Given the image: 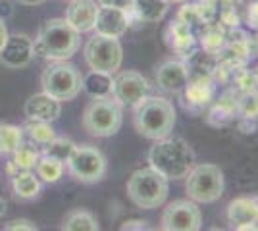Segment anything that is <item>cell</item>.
Instances as JSON below:
<instances>
[{
    "mask_svg": "<svg viewBox=\"0 0 258 231\" xmlns=\"http://www.w3.org/2000/svg\"><path fill=\"white\" fill-rule=\"evenodd\" d=\"M147 162L152 170L166 177L168 181L185 179L197 162L193 146L181 137H164L154 141L147 154Z\"/></svg>",
    "mask_w": 258,
    "mask_h": 231,
    "instance_id": "1",
    "label": "cell"
},
{
    "mask_svg": "<svg viewBox=\"0 0 258 231\" xmlns=\"http://www.w3.org/2000/svg\"><path fill=\"white\" fill-rule=\"evenodd\" d=\"M175 106L164 97L147 95L133 106V127L141 137L158 141L172 135L175 127Z\"/></svg>",
    "mask_w": 258,
    "mask_h": 231,
    "instance_id": "2",
    "label": "cell"
},
{
    "mask_svg": "<svg viewBox=\"0 0 258 231\" xmlns=\"http://www.w3.org/2000/svg\"><path fill=\"white\" fill-rule=\"evenodd\" d=\"M79 33L66 22L64 18H52L39 27L37 39L33 41L35 56H41L48 62L70 60L79 50Z\"/></svg>",
    "mask_w": 258,
    "mask_h": 231,
    "instance_id": "3",
    "label": "cell"
},
{
    "mask_svg": "<svg viewBox=\"0 0 258 231\" xmlns=\"http://www.w3.org/2000/svg\"><path fill=\"white\" fill-rule=\"evenodd\" d=\"M168 193L170 181L151 166L135 170L127 179V197L141 210L160 208L168 200Z\"/></svg>",
    "mask_w": 258,
    "mask_h": 231,
    "instance_id": "4",
    "label": "cell"
},
{
    "mask_svg": "<svg viewBox=\"0 0 258 231\" xmlns=\"http://www.w3.org/2000/svg\"><path fill=\"white\" fill-rule=\"evenodd\" d=\"M81 125L91 137H114L123 125V106L114 97L93 99L83 110Z\"/></svg>",
    "mask_w": 258,
    "mask_h": 231,
    "instance_id": "5",
    "label": "cell"
},
{
    "mask_svg": "<svg viewBox=\"0 0 258 231\" xmlns=\"http://www.w3.org/2000/svg\"><path fill=\"white\" fill-rule=\"evenodd\" d=\"M226 191V177L220 166L216 164H195L185 176V193L197 204H212L220 200Z\"/></svg>",
    "mask_w": 258,
    "mask_h": 231,
    "instance_id": "6",
    "label": "cell"
},
{
    "mask_svg": "<svg viewBox=\"0 0 258 231\" xmlns=\"http://www.w3.org/2000/svg\"><path fill=\"white\" fill-rule=\"evenodd\" d=\"M41 85L46 95L60 102L74 100L83 91V75L68 60L50 62L41 75Z\"/></svg>",
    "mask_w": 258,
    "mask_h": 231,
    "instance_id": "7",
    "label": "cell"
},
{
    "mask_svg": "<svg viewBox=\"0 0 258 231\" xmlns=\"http://www.w3.org/2000/svg\"><path fill=\"white\" fill-rule=\"evenodd\" d=\"M68 174L79 183H98L106 177L108 160L104 152L93 144H76L66 158Z\"/></svg>",
    "mask_w": 258,
    "mask_h": 231,
    "instance_id": "8",
    "label": "cell"
},
{
    "mask_svg": "<svg viewBox=\"0 0 258 231\" xmlns=\"http://www.w3.org/2000/svg\"><path fill=\"white\" fill-rule=\"evenodd\" d=\"M83 58L91 69L114 75L123 64V48L116 37L95 33L85 43Z\"/></svg>",
    "mask_w": 258,
    "mask_h": 231,
    "instance_id": "9",
    "label": "cell"
},
{
    "mask_svg": "<svg viewBox=\"0 0 258 231\" xmlns=\"http://www.w3.org/2000/svg\"><path fill=\"white\" fill-rule=\"evenodd\" d=\"M160 227L166 231H199L203 227V212L191 198H179L166 204Z\"/></svg>",
    "mask_w": 258,
    "mask_h": 231,
    "instance_id": "10",
    "label": "cell"
},
{
    "mask_svg": "<svg viewBox=\"0 0 258 231\" xmlns=\"http://www.w3.org/2000/svg\"><path fill=\"white\" fill-rule=\"evenodd\" d=\"M151 91L147 77L139 71H118L112 79V97L118 100L121 106L133 108L139 100H143Z\"/></svg>",
    "mask_w": 258,
    "mask_h": 231,
    "instance_id": "11",
    "label": "cell"
},
{
    "mask_svg": "<svg viewBox=\"0 0 258 231\" xmlns=\"http://www.w3.org/2000/svg\"><path fill=\"white\" fill-rule=\"evenodd\" d=\"M189 79H191V73H189L187 62L183 58H170L154 69L156 87L168 95H179L185 89V85L189 83Z\"/></svg>",
    "mask_w": 258,
    "mask_h": 231,
    "instance_id": "12",
    "label": "cell"
},
{
    "mask_svg": "<svg viewBox=\"0 0 258 231\" xmlns=\"http://www.w3.org/2000/svg\"><path fill=\"white\" fill-rule=\"evenodd\" d=\"M216 87L218 85L212 77H191L185 89L179 93L185 110L193 112V114L205 112L214 100Z\"/></svg>",
    "mask_w": 258,
    "mask_h": 231,
    "instance_id": "13",
    "label": "cell"
},
{
    "mask_svg": "<svg viewBox=\"0 0 258 231\" xmlns=\"http://www.w3.org/2000/svg\"><path fill=\"white\" fill-rule=\"evenodd\" d=\"M35 58L33 50V39L23 33L8 35V41L0 50V62L8 69H22L29 66Z\"/></svg>",
    "mask_w": 258,
    "mask_h": 231,
    "instance_id": "14",
    "label": "cell"
},
{
    "mask_svg": "<svg viewBox=\"0 0 258 231\" xmlns=\"http://www.w3.org/2000/svg\"><path fill=\"white\" fill-rule=\"evenodd\" d=\"M133 23L131 12L121 10V8H112V6H100L98 4L97 22H95V33L106 35V37H116L127 33V29Z\"/></svg>",
    "mask_w": 258,
    "mask_h": 231,
    "instance_id": "15",
    "label": "cell"
},
{
    "mask_svg": "<svg viewBox=\"0 0 258 231\" xmlns=\"http://www.w3.org/2000/svg\"><path fill=\"white\" fill-rule=\"evenodd\" d=\"M233 229H258V197H237L226 210Z\"/></svg>",
    "mask_w": 258,
    "mask_h": 231,
    "instance_id": "16",
    "label": "cell"
},
{
    "mask_svg": "<svg viewBox=\"0 0 258 231\" xmlns=\"http://www.w3.org/2000/svg\"><path fill=\"white\" fill-rule=\"evenodd\" d=\"M164 41L168 44V48L172 52H175L179 58H183V60L187 56H191L199 48V41H197L195 31L187 23H183L177 18L168 23L166 33H164Z\"/></svg>",
    "mask_w": 258,
    "mask_h": 231,
    "instance_id": "17",
    "label": "cell"
},
{
    "mask_svg": "<svg viewBox=\"0 0 258 231\" xmlns=\"http://www.w3.org/2000/svg\"><path fill=\"white\" fill-rule=\"evenodd\" d=\"M237 100L239 95L231 87H226L224 93H220L218 97L208 106V114H206V123L214 125V127H224L227 123L239 118V110H237Z\"/></svg>",
    "mask_w": 258,
    "mask_h": 231,
    "instance_id": "18",
    "label": "cell"
},
{
    "mask_svg": "<svg viewBox=\"0 0 258 231\" xmlns=\"http://www.w3.org/2000/svg\"><path fill=\"white\" fill-rule=\"evenodd\" d=\"M62 114V102L46 93H35L25 100L23 116L27 120H41V121H56Z\"/></svg>",
    "mask_w": 258,
    "mask_h": 231,
    "instance_id": "19",
    "label": "cell"
},
{
    "mask_svg": "<svg viewBox=\"0 0 258 231\" xmlns=\"http://www.w3.org/2000/svg\"><path fill=\"white\" fill-rule=\"evenodd\" d=\"M98 4L95 0H70L66 8V22L70 23L77 33H89L95 29Z\"/></svg>",
    "mask_w": 258,
    "mask_h": 231,
    "instance_id": "20",
    "label": "cell"
},
{
    "mask_svg": "<svg viewBox=\"0 0 258 231\" xmlns=\"http://www.w3.org/2000/svg\"><path fill=\"white\" fill-rule=\"evenodd\" d=\"M168 8H170L168 0H133L129 12H131L133 22L158 23L164 20Z\"/></svg>",
    "mask_w": 258,
    "mask_h": 231,
    "instance_id": "21",
    "label": "cell"
},
{
    "mask_svg": "<svg viewBox=\"0 0 258 231\" xmlns=\"http://www.w3.org/2000/svg\"><path fill=\"white\" fill-rule=\"evenodd\" d=\"M12 191L20 200H33L41 193V179L31 170L20 172L12 177Z\"/></svg>",
    "mask_w": 258,
    "mask_h": 231,
    "instance_id": "22",
    "label": "cell"
},
{
    "mask_svg": "<svg viewBox=\"0 0 258 231\" xmlns=\"http://www.w3.org/2000/svg\"><path fill=\"white\" fill-rule=\"evenodd\" d=\"M197 41H199L201 50L218 56V52L224 48V44L227 41V29L224 25H220V23H210V25H206L205 29L199 33Z\"/></svg>",
    "mask_w": 258,
    "mask_h": 231,
    "instance_id": "23",
    "label": "cell"
},
{
    "mask_svg": "<svg viewBox=\"0 0 258 231\" xmlns=\"http://www.w3.org/2000/svg\"><path fill=\"white\" fill-rule=\"evenodd\" d=\"M60 229L64 231H98L100 223H98L97 216L89 210L76 208L66 214V218L62 220Z\"/></svg>",
    "mask_w": 258,
    "mask_h": 231,
    "instance_id": "24",
    "label": "cell"
},
{
    "mask_svg": "<svg viewBox=\"0 0 258 231\" xmlns=\"http://www.w3.org/2000/svg\"><path fill=\"white\" fill-rule=\"evenodd\" d=\"M185 62L191 77H214V71L218 67V56L197 48L193 54L185 58Z\"/></svg>",
    "mask_w": 258,
    "mask_h": 231,
    "instance_id": "25",
    "label": "cell"
},
{
    "mask_svg": "<svg viewBox=\"0 0 258 231\" xmlns=\"http://www.w3.org/2000/svg\"><path fill=\"white\" fill-rule=\"evenodd\" d=\"M112 79H114V77L110 75V73L91 69V71L83 77V91H85L91 99L112 97Z\"/></svg>",
    "mask_w": 258,
    "mask_h": 231,
    "instance_id": "26",
    "label": "cell"
},
{
    "mask_svg": "<svg viewBox=\"0 0 258 231\" xmlns=\"http://www.w3.org/2000/svg\"><path fill=\"white\" fill-rule=\"evenodd\" d=\"M64 170H66L64 160L56 158L52 154H44V152H41L39 160H37V166H35V174L44 183H56L60 177L64 176Z\"/></svg>",
    "mask_w": 258,
    "mask_h": 231,
    "instance_id": "27",
    "label": "cell"
},
{
    "mask_svg": "<svg viewBox=\"0 0 258 231\" xmlns=\"http://www.w3.org/2000/svg\"><path fill=\"white\" fill-rule=\"evenodd\" d=\"M245 6H247L245 0H222L218 23L224 25L226 29H235V27H239L243 23Z\"/></svg>",
    "mask_w": 258,
    "mask_h": 231,
    "instance_id": "28",
    "label": "cell"
},
{
    "mask_svg": "<svg viewBox=\"0 0 258 231\" xmlns=\"http://www.w3.org/2000/svg\"><path fill=\"white\" fill-rule=\"evenodd\" d=\"M235 91L237 95H243V93H250V91H258V71L256 69H248L247 66L239 67L233 71L229 85Z\"/></svg>",
    "mask_w": 258,
    "mask_h": 231,
    "instance_id": "29",
    "label": "cell"
},
{
    "mask_svg": "<svg viewBox=\"0 0 258 231\" xmlns=\"http://www.w3.org/2000/svg\"><path fill=\"white\" fill-rule=\"evenodd\" d=\"M22 129L27 133V135H29V139H31L33 143L39 144V146H44V144H48L54 139V137H56V131H54L52 125H50V121L27 120Z\"/></svg>",
    "mask_w": 258,
    "mask_h": 231,
    "instance_id": "30",
    "label": "cell"
},
{
    "mask_svg": "<svg viewBox=\"0 0 258 231\" xmlns=\"http://www.w3.org/2000/svg\"><path fill=\"white\" fill-rule=\"evenodd\" d=\"M23 143V129L12 123H0V156L12 154Z\"/></svg>",
    "mask_w": 258,
    "mask_h": 231,
    "instance_id": "31",
    "label": "cell"
},
{
    "mask_svg": "<svg viewBox=\"0 0 258 231\" xmlns=\"http://www.w3.org/2000/svg\"><path fill=\"white\" fill-rule=\"evenodd\" d=\"M10 162L18 170H22V172H25V170H35V166H37V160H39V156H41V152L35 148V146H31V144H20L14 152L10 154Z\"/></svg>",
    "mask_w": 258,
    "mask_h": 231,
    "instance_id": "32",
    "label": "cell"
},
{
    "mask_svg": "<svg viewBox=\"0 0 258 231\" xmlns=\"http://www.w3.org/2000/svg\"><path fill=\"white\" fill-rule=\"evenodd\" d=\"M177 20H181L183 23H187L195 31L197 37H199V33L206 27V23H205V20H203V16H201V10H199L197 2H191V0H189V2H183V6L179 8V12H177Z\"/></svg>",
    "mask_w": 258,
    "mask_h": 231,
    "instance_id": "33",
    "label": "cell"
},
{
    "mask_svg": "<svg viewBox=\"0 0 258 231\" xmlns=\"http://www.w3.org/2000/svg\"><path fill=\"white\" fill-rule=\"evenodd\" d=\"M237 110L241 120L258 121V91L243 93L237 100Z\"/></svg>",
    "mask_w": 258,
    "mask_h": 231,
    "instance_id": "34",
    "label": "cell"
},
{
    "mask_svg": "<svg viewBox=\"0 0 258 231\" xmlns=\"http://www.w3.org/2000/svg\"><path fill=\"white\" fill-rule=\"evenodd\" d=\"M74 146H76V143H74L72 139H66V137H54L50 143L43 146V152L52 154V156H56V158H60V160H64L66 162V158H68L70 152L74 150Z\"/></svg>",
    "mask_w": 258,
    "mask_h": 231,
    "instance_id": "35",
    "label": "cell"
},
{
    "mask_svg": "<svg viewBox=\"0 0 258 231\" xmlns=\"http://www.w3.org/2000/svg\"><path fill=\"white\" fill-rule=\"evenodd\" d=\"M220 4L222 0H197V6L201 10V16L205 20L206 25L210 23H218V18H220Z\"/></svg>",
    "mask_w": 258,
    "mask_h": 231,
    "instance_id": "36",
    "label": "cell"
},
{
    "mask_svg": "<svg viewBox=\"0 0 258 231\" xmlns=\"http://www.w3.org/2000/svg\"><path fill=\"white\" fill-rule=\"evenodd\" d=\"M243 23H247L248 29L258 31V0H252L245 6V16H243Z\"/></svg>",
    "mask_w": 258,
    "mask_h": 231,
    "instance_id": "37",
    "label": "cell"
},
{
    "mask_svg": "<svg viewBox=\"0 0 258 231\" xmlns=\"http://www.w3.org/2000/svg\"><path fill=\"white\" fill-rule=\"evenodd\" d=\"M6 231H37L39 227L31 220H12L4 223Z\"/></svg>",
    "mask_w": 258,
    "mask_h": 231,
    "instance_id": "38",
    "label": "cell"
},
{
    "mask_svg": "<svg viewBox=\"0 0 258 231\" xmlns=\"http://www.w3.org/2000/svg\"><path fill=\"white\" fill-rule=\"evenodd\" d=\"M100 6H112V8H121V10H129L133 0H98Z\"/></svg>",
    "mask_w": 258,
    "mask_h": 231,
    "instance_id": "39",
    "label": "cell"
},
{
    "mask_svg": "<svg viewBox=\"0 0 258 231\" xmlns=\"http://www.w3.org/2000/svg\"><path fill=\"white\" fill-rule=\"evenodd\" d=\"M149 221H143V220H127L121 223V229H149V225H147Z\"/></svg>",
    "mask_w": 258,
    "mask_h": 231,
    "instance_id": "40",
    "label": "cell"
},
{
    "mask_svg": "<svg viewBox=\"0 0 258 231\" xmlns=\"http://www.w3.org/2000/svg\"><path fill=\"white\" fill-rule=\"evenodd\" d=\"M8 41V29H6V23L0 18V50L4 48V44Z\"/></svg>",
    "mask_w": 258,
    "mask_h": 231,
    "instance_id": "41",
    "label": "cell"
},
{
    "mask_svg": "<svg viewBox=\"0 0 258 231\" xmlns=\"http://www.w3.org/2000/svg\"><path fill=\"white\" fill-rule=\"evenodd\" d=\"M250 52H252V60L258 58V35L250 39Z\"/></svg>",
    "mask_w": 258,
    "mask_h": 231,
    "instance_id": "42",
    "label": "cell"
},
{
    "mask_svg": "<svg viewBox=\"0 0 258 231\" xmlns=\"http://www.w3.org/2000/svg\"><path fill=\"white\" fill-rule=\"evenodd\" d=\"M20 4H25V6H39V4H43L44 0H18Z\"/></svg>",
    "mask_w": 258,
    "mask_h": 231,
    "instance_id": "43",
    "label": "cell"
},
{
    "mask_svg": "<svg viewBox=\"0 0 258 231\" xmlns=\"http://www.w3.org/2000/svg\"><path fill=\"white\" fill-rule=\"evenodd\" d=\"M6 214V200L4 198H0V218Z\"/></svg>",
    "mask_w": 258,
    "mask_h": 231,
    "instance_id": "44",
    "label": "cell"
},
{
    "mask_svg": "<svg viewBox=\"0 0 258 231\" xmlns=\"http://www.w3.org/2000/svg\"><path fill=\"white\" fill-rule=\"evenodd\" d=\"M170 4H183V2H189V0H168Z\"/></svg>",
    "mask_w": 258,
    "mask_h": 231,
    "instance_id": "45",
    "label": "cell"
}]
</instances>
